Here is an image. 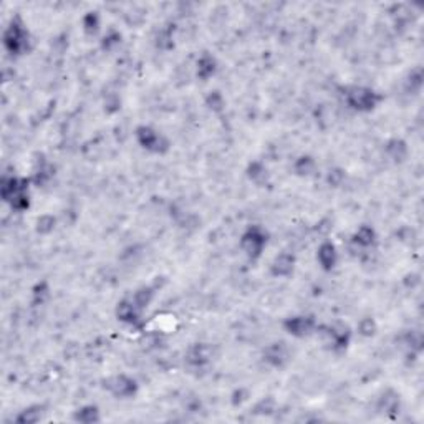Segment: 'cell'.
<instances>
[{
	"label": "cell",
	"mask_w": 424,
	"mask_h": 424,
	"mask_svg": "<svg viewBox=\"0 0 424 424\" xmlns=\"http://www.w3.org/2000/svg\"><path fill=\"white\" fill-rule=\"evenodd\" d=\"M116 383L113 385V393L118 396H129V395H133L134 393V383L133 381H129L126 378H116L115 380Z\"/></svg>",
	"instance_id": "obj_3"
},
{
	"label": "cell",
	"mask_w": 424,
	"mask_h": 424,
	"mask_svg": "<svg viewBox=\"0 0 424 424\" xmlns=\"http://www.w3.org/2000/svg\"><path fill=\"white\" fill-rule=\"evenodd\" d=\"M98 411L95 409V408H86V409H83L78 413V419L83 421V422H91L95 419H98Z\"/></svg>",
	"instance_id": "obj_6"
},
{
	"label": "cell",
	"mask_w": 424,
	"mask_h": 424,
	"mask_svg": "<svg viewBox=\"0 0 424 424\" xmlns=\"http://www.w3.org/2000/svg\"><path fill=\"white\" fill-rule=\"evenodd\" d=\"M247 244H249V247H246V249H247V254H250V255H252V254H254V255H259L262 246H264V239H262V235L257 234L255 230H250L249 234L244 235V246H247Z\"/></svg>",
	"instance_id": "obj_2"
},
{
	"label": "cell",
	"mask_w": 424,
	"mask_h": 424,
	"mask_svg": "<svg viewBox=\"0 0 424 424\" xmlns=\"http://www.w3.org/2000/svg\"><path fill=\"white\" fill-rule=\"evenodd\" d=\"M139 141L141 145L148 148V149H154V151H159V145H161V138L158 133H154L149 128H141L139 129Z\"/></svg>",
	"instance_id": "obj_1"
},
{
	"label": "cell",
	"mask_w": 424,
	"mask_h": 424,
	"mask_svg": "<svg viewBox=\"0 0 424 424\" xmlns=\"http://www.w3.org/2000/svg\"><path fill=\"white\" fill-rule=\"evenodd\" d=\"M373 91H363V89H356V91L351 95V103L353 105H360L358 108H361V106H373Z\"/></svg>",
	"instance_id": "obj_4"
},
{
	"label": "cell",
	"mask_w": 424,
	"mask_h": 424,
	"mask_svg": "<svg viewBox=\"0 0 424 424\" xmlns=\"http://www.w3.org/2000/svg\"><path fill=\"white\" fill-rule=\"evenodd\" d=\"M318 257H320V262L323 264V267H333V264H335V249H333V246H330V244H325V246L320 249Z\"/></svg>",
	"instance_id": "obj_5"
},
{
	"label": "cell",
	"mask_w": 424,
	"mask_h": 424,
	"mask_svg": "<svg viewBox=\"0 0 424 424\" xmlns=\"http://www.w3.org/2000/svg\"><path fill=\"white\" fill-rule=\"evenodd\" d=\"M308 328V325H307V320L305 318H294L290 321V333H297L298 332H305Z\"/></svg>",
	"instance_id": "obj_7"
}]
</instances>
